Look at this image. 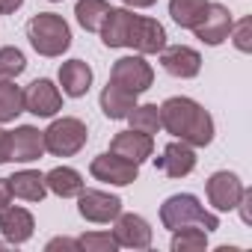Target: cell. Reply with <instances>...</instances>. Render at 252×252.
<instances>
[{
    "label": "cell",
    "mask_w": 252,
    "mask_h": 252,
    "mask_svg": "<svg viewBox=\"0 0 252 252\" xmlns=\"http://www.w3.org/2000/svg\"><path fill=\"white\" fill-rule=\"evenodd\" d=\"M160 128H166L172 137H178L181 143H187L193 149L211 146V140H214L211 113L202 104H196L193 98H184V95L166 98L160 104Z\"/></svg>",
    "instance_id": "6da1fadb"
},
{
    "label": "cell",
    "mask_w": 252,
    "mask_h": 252,
    "mask_svg": "<svg viewBox=\"0 0 252 252\" xmlns=\"http://www.w3.org/2000/svg\"><path fill=\"white\" fill-rule=\"evenodd\" d=\"M160 222H163V228H169V231H178V228H187V225H196V228H205V231L220 228L217 214L205 211V208L199 205V199L190 196V193H175V196H169V199L160 205Z\"/></svg>",
    "instance_id": "7a4b0ae2"
},
{
    "label": "cell",
    "mask_w": 252,
    "mask_h": 252,
    "mask_svg": "<svg viewBox=\"0 0 252 252\" xmlns=\"http://www.w3.org/2000/svg\"><path fill=\"white\" fill-rule=\"evenodd\" d=\"M27 39L36 48V54L42 57H63V51H68L71 45V30L68 24L54 15V12H39L27 21Z\"/></svg>",
    "instance_id": "3957f363"
},
{
    "label": "cell",
    "mask_w": 252,
    "mask_h": 252,
    "mask_svg": "<svg viewBox=\"0 0 252 252\" xmlns=\"http://www.w3.org/2000/svg\"><path fill=\"white\" fill-rule=\"evenodd\" d=\"M45 134V152L57 155V158H71L77 155L86 140H89V131H86V125L74 116H63L57 122H51V128L42 131Z\"/></svg>",
    "instance_id": "277c9868"
},
{
    "label": "cell",
    "mask_w": 252,
    "mask_h": 252,
    "mask_svg": "<svg viewBox=\"0 0 252 252\" xmlns=\"http://www.w3.org/2000/svg\"><path fill=\"white\" fill-rule=\"evenodd\" d=\"M152 80H155V71H152V65H149L143 57H122V60H116L113 68H110V83L128 89V92H134V95L146 92V89L152 86Z\"/></svg>",
    "instance_id": "5b68a950"
},
{
    "label": "cell",
    "mask_w": 252,
    "mask_h": 252,
    "mask_svg": "<svg viewBox=\"0 0 252 252\" xmlns=\"http://www.w3.org/2000/svg\"><path fill=\"white\" fill-rule=\"evenodd\" d=\"M89 172L92 178L104 181V184H116V187H125V184H134L137 175H140V166L131 163V160H125L113 152H104L98 155L92 163H89Z\"/></svg>",
    "instance_id": "8992f818"
},
{
    "label": "cell",
    "mask_w": 252,
    "mask_h": 252,
    "mask_svg": "<svg viewBox=\"0 0 252 252\" xmlns=\"http://www.w3.org/2000/svg\"><path fill=\"white\" fill-rule=\"evenodd\" d=\"M77 214L89 222H110L122 214V199L104 190H80L77 193Z\"/></svg>",
    "instance_id": "52a82bcc"
},
{
    "label": "cell",
    "mask_w": 252,
    "mask_h": 252,
    "mask_svg": "<svg viewBox=\"0 0 252 252\" xmlns=\"http://www.w3.org/2000/svg\"><path fill=\"white\" fill-rule=\"evenodd\" d=\"M60 107H63V95L48 77H39L27 86V92H24V110L27 113H33L39 119H51L60 113Z\"/></svg>",
    "instance_id": "ba28073f"
},
{
    "label": "cell",
    "mask_w": 252,
    "mask_h": 252,
    "mask_svg": "<svg viewBox=\"0 0 252 252\" xmlns=\"http://www.w3.org/2000/svg\"><path fill=\"white\" fill-rule=\"evenodd\" d=\"M231 12L222 6V3H208V9H205V15H202V21L193 27V33H196V39H202L205 45H222L225 39H228V33H231Z\"/></svg>",
    "instance_id": "9c48e42d"
},
{
    "label": "cell",
    "mask_w": 252,
    "mask_h": 252,
    "mask_svg": "<svg viewBox=\"0 0 252 252\" xmlns=\"http://www.w3.org/2000/svg\"><path fill=\"white\" fill-rule=\"evenodd\" d=\"M128 48H134L137 54H160L166 48V30L160 21L137 15L131 24V36H128Z\"/></svg>",
    "instance_id": "30bf717a"
},
{
    "label": "cell",
    "mask_w": 252,
    "mask_h": 252,
    "mask_svg": "<svg viewBox=\"0 0 252 252\" xmlns=\"http://www.w3.org/2000/svg\"><path fill=\"white\" fill-rule=\"evenodd\" d=\"M45 155V134L33 125H21V128L9 131V160L15 163H30Z\"/></svg>",
    "instance_id": "8fae6325"
},
{
    "label": "cell",
    "mask_w": 252,
    "mask_h": 252,
    "mask_svg": "<svg viewBox=\"0 0 252 252\" xmlns=\"http://www.w3.org/2000/svg\"><path fill=\"white\" fill-rule=\"evenodd\" d=\"M160 65H163L166 74L190 80L202 71V57H199V51H193L187 45H169V48L160 51Z\"/></svg>",
    "instance_id": "7c38bea8"
},
{
    "label": "cell",
    "mask_w": 252,
    "mask_h": 252,
    "mask_svg": "<svg viewBox=\"0 0 252 252\" xmlns=\"http://www.w3.org/2000/svg\"><path fill=\"white\" fill-rule=\"evenodd\" d=\"M205 190H208V199H211V205L217 208V211H231V208H237V202H240V196H243V184H240V178L234 175V172H214L211 178H208V184H205Z\"/></svg>",
    "instance_id": "4fadbf2b"
},
{
    "label": "cell",
    "mask_w": 252,
    "mask_h": 252,
    "mask_svg": "<svg viewBox=\"0 0 252 252\" xmlns=\"http://www.w3.org/2000/svg\"><path fill=\"white\" fill-rule=\"evenodd\" d=\"M113 237H116L119 246L149 249V246H152V225H149L140 214H119V217H116Z\"/></svg>",
    "instance_id": "5bb4252c"
},
{
    "label": "cell",
    "mask_w": 252,
    "mask_h": 252,
    "mask_svg": "<svg viewBox=\"0 0 252 252\" xmlns=\"http://www.w3.org/2000/svg\"><path fill=\"white\" fill-rule=\"evenodd\" d=\"M110 152L140 166L143 160L152 158V152H155V140H152V134H143V131H134V128H131V131H122V134L113 137Z\"/></svg>",
    "instance_id": "9a60e30c"
},
{
    "label": "cell",
    "mask_w": 252,
    "mask_h": 252,
    "mask_svg": "<svg viewBox=\"0 0 252 252\" xmlns=\"http://www.w3.org/2000/svg\"><path fill=\"white\" fill-rule=\"evenodd\" d=\"M155 166L169 178H184V175H190L196 169V152H193V146L175 140V143H169L163 149L160 158H155Z\"/></svg>",
    "instance_id": "2e32d148"
},
{
    "label": "cell",
    "mask_w": 252,
    "mask_h": 252,
    "mask_svg": "<svg viewBox=\"0 0 252 252\" xmlns=\"http://www.w3.org/2000/svg\"><path fill=\"white\" fill-rule=\"evenodd\" d=\"M33 228H36V220L27 208L6 205L0 211V231H3L6 243H27L33 237Z\"/></svg>",
    "instance_id": "e0dca14e"
},
{
    "label": "cell",
    "mask_w": 252,
    "mask_h": 252,
    "mask_svg": "<svg viewBox=\"0 0 252 252\" xmlns=\"http://www.w3.org/2000/svg\"><path fill=\"white\" fill-rule=\"evenodd\" d=\"M134 12L131 9H110L104 24H101V42L107 48H128V36H131V24H134Z\"/></svg>",
    "instance_id": "ac0fdd59"
},
{
    "label": "cell",
    "mask_w": 252,
    "mask_h": 252,
    "mask_svg": "<svg viewBox=\"0 0 252 252\" xmlns=\"http://www.w3.org/2000/svg\"><path fill=\"white\" fill-rule=\"evenodd\" d=\"M60 86L68 98H83L92 86V68L83 60H68L60 65Z\"/></svg>",
    "instance_id": "d6986e66"
},
{
    "label": "cell",
    "mask_w": 252,
    "mask_h": 252,
    "mask_svg": "<svg viewBox=\"0 0 252 252\" xmlns=\"http://www.w3.org/2000/svg\"><path fill=\"white\" fill-rule=\"evenodd\" d=\"M137 107V95L122 89L116 83H107L101 92V113L107 119H128V113Z\"/></svg>",
    "instance_id": "ffe728a7"
},
{
    "label": "cell",
    "mask_w": 252,
    "mask_h": 252,
    "mask_svg": "<svg viewBox=\"0 0 252 252\" xmlns=\"http://www.w3.org/2000/svg\"><path fill=\"white\" fill-rule=\"evenodd\" d=\"M9 187H12V196L24 199V202H42L48 196V184H45V175L36 172V169H21L9 178Z\"/></svg>",
    "instance_id": "44dd1931"
},
{
    "label": "cell",
    "mask_w": 252,
    "mask_h": 252,
    "mask_svg": "<svg viewBox=\"0 0 252 252\" xmlns=\"http://www.w3.org/2000/svg\"><path fill=\"white\" fill-rule=\"evenodd\" d=\"M45 184H48V190L57 193L60 199H71V196H77V193L83 190V178H80V172L71 169V166H57V169H51V172L45 175Z\"/></svg>",
    "instance_id": "7402d4cb"
},
{
    "label": "cell",
    "mask_w": 252,
    "mask_h": 252,
    "mask_svg": "<svg viewBox=\"0 0 252 252\" xmlns=\"http://www.w3.org/2000/svg\"><path fill=\"white\" fill-rule=\"evenodd\" d=\"M110 9H113V6L107 3V0H77L74 15H77V24H80L83 30H89V33H98Z\"/></svg>",
    "instance_id": "603a6c76"
},
{
    "label": "cell",
    "mask_w": 252,
    "mask_h": 252,
    "mask_svg": "<svg viewBox=\"0 0 252 252\" xmlns=\"http://www.w3.org/2000/svg\"><path fill=\"white\" fill-rule=\"evenodd\" d=\"M208 9V0H169V15L178 27L193 30Z\"/></svg>",
    "instance_id": "cb8c5ba5"
},
{
    "label": "cell",
    "mask_w": 252,
    "mask_h": 252,
    "mask_svg": "<svg viewBox=\"0 0 252 252\" xmlns=\"http://www.w3.org/2000/svg\"><path fill=\"white\" fill-rule=\"evenodd\" d=\"M18 113H24V92L12 80H0V125L15 122Z\"/></svg>",
    "instance_id": "d4e9b609"
},
{
    "label": "cell",
    "mask_w": 252,
    "mask_h": 252,
    "mask_svg": "<svg viewBox=\"0 0 252 252\" xmlns=\"http://www.w3.org/2000/svg\"><path fill=\"white\" fill-rule=\"evenodd\" d=\"M128 122H131L134 131L158 134V131H160V107H158V104H137V107L128 113Z\"/></svg>",
    "instance_id": "484cf974"
},
{
    "label": "cell",
    "mask_w": 252,
    "mask_h": 252,
    "mask_svg": "<svg viewBox=\"0 0 252 252\" xmlns=\"http://www.w3.org/2000/svg\"><path fill=\"white\" fill-rule=\"evenodd\" d=\"M205 246H208V231L205 228L187 225V228L172 231V252H205Z\"/></svg>",
    "instance_id": "4316f807"
},
{
    "label": "cell",
    "mask_w": 252,
    "mask_h": 252,
    "mask_svg": "<svg viewBox=\"0 0 252 252\" xmlns=\"http://www.w3.org/2000/svg\"><path fill=\"white\" fill-rule=\"evenodd\" d=\"M27 68V60L18 48H0V80H15Z\"/></svg>",
    "instance_id": "83f0119b"
},
{
    "label": "cell",
    "mask_w": 252,
    "mask_h": 252,
    "mask_svg": "<svg viewBox=\"0 0 252 252\" xmlns=\"http://www.w3.org/2000/svg\"><path fill=\"white\" fill-rule=\"evenodd\" d=\"M77 243H80V249H86V252H116V249H119V243H116V237H113L110 231H89V234H83Z\"/></svg>",
    "instance_id": "f1b7e54d"
},
{
    "label": "cell",
    "mask_w": 252,
    "mask_h": 252,
    "mask_svg": "<svg viewBox=\"0 0 252 252\" xmlns=\"http://www.w3.org/2000/svg\"><path fill=\"white\" fill-rule=\"evenodd\" d=\"M231 30H234V48L243 51V54H249L252 51V21L243 18V21L231 24Z\"/></svg>",
    "instance_id": "f546056e"
},
{
    "label": "cell",
    "mask_w": 252,
    "mask_h": 252,
    "mask_svg": "<svg viewBox=\"0 0 252 252\" xmlns=\"http://www.w3.org/2000/svg\"><path fill=\"white\" fill-rule=\"evenodd\" d=\"M48 252H57V249H65V252H77L80 249V243L77 240H71V237H54V240H48V246H45Z\"/></svg>",
    "instance_id": "4dcf8cb0"
},
{
    "label": "cell",
    "mask_w": 252,
    "mask_h": 252,
    "mask_svg": "<svg viewBox=\"0 0 252 252\" xmlns=\"http://www.w3.org/2000/svg\"><path fill=\"white\" fill-rule=\"evenodd\" d=\"M249 205H252V190H246V187H243V196H240V202H237L243 222H252V211H249Z\"/></svg>",
    "instance_id": "1f68e13d"
},
{
    "label": "cell",
    "mask_w": 252,
    "mask_h": 252,
    "mask_svg": "<svg viewBox=\"0 0 252 252\" xmlns=\"http://www.w3.org/2000/svg\"><path fill=\"white\" fill-rule=\"evenodd\" d=\"M12 202V187H9V178H0V211Z\"/></svg>",
    "instance_id": "d6a6232c"
},
{
    "label": "cell",
    "mask_w": 252,
    "mask_h": 252,
    "mask_svg": "<svg viewBox=\"0 0 252 252\" xmlns=\"http://www.w3.org/2000/svg\"><path fill=\"white\" fill-rule=\"evenodd\" d=\"M9 160V131L0 128V163Z\"/></svg>",
    "instance_id": "836d02e7"
},
{
    "label": "cell",
    "mask_w": 252,
    "mask_h": 252,
    "mask_svg": "<svg viewBox=\"0 0 252 252\" xmlns=\"http://www.w3.org/2000/svg\"><path fill=\"white\" fill-rule=\"evenodd\" d=\"M24 0H0V15H12L15 9H21Z\"/></svg>",
    "instance_id": "e575fe53"
},
{
    "label": "cell",
    "mask_w": 252,
    "mask_h": 252,
    "mask_svg": "<svg viewBox=\"0 0 252 252\" xmlns=\"http://www.w3.org/2000/svg\"><path fill=\"white\" fill-rule=\"evenodd\" d=\"M128 6H134V9H149V6H155L158 0H125Z\"/></svg>",
    "instance_id": "d590c367"
},
{
    "label": "cell",
    "mask_w": 252,
    "mask_h": 252,
    "mask_svg": "<svg viewBox=\"0 0 252 252\" xmlns=\"http://www.w3.org/2000/svg\"><path fill=\"white\" fill-rule=\"evenodd\" d=\"M51 3H60V0H51Z\"/></svg>",
    "instance_id": "8d00e7d4"
},
{
    "label": "cell",
    "mask_w": 252,
    "mask_h": 252,
    "mask_svg": "<svg viewBox=\"0 0 252 252\" xmlns=\"http://www.w3.org/2000/svg\"><path fill=\"white\" fill-rule=\"evenodd\" d=\"M3 246H6V243H0V249H3Z\"/></svg>",
    "instance_id": "74e56055"
}]
</instances>
